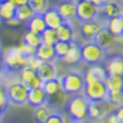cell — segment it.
Returning <instances> with one entry per match:
<instances>
[{"mask_svg":"<svg viewBox=\"0 0 123 123\" xmlns=\"http://www.w3.org/2000/svg\"><path fill=\"white\" fill-rule=\"evenodd\" d=\"M64 108L70 123H85L89 118V100L82 93L67 97Z\"/></svg>","mask_w":123,"mask_h":123,"instance_id":"6da1fadb","label":"cell"},{"mask_svg":"<svg viewBox=\"0 0 123 123\" xmlns=\"http://www.w3.org/2000/svg\"><path fill=\"white\" fill-rule=\"evenodd\" d=\"M59 78L61 89L67 97L83 93V90L85 87V76L82 71L70 70L61 75Z\"/></svg>","mask_w":123,"mask_h":123,"instance_id":"7a4b0ae2","label":"cell"},{"mask_svg":"<svg viewBox=\"0 0 123 123\" xmlns=\"http://www.w3.org/2000/svg\"><path fill=\"white\" fill-rule=\"evenodd\" d=\"M4 71L2 74H20L21 69L28 63V59L23 56L17 46L7 48L2 52Z\"/></svg>","mask_w":123,"mask_h":123,"instance_id":"3957f363","label":"cell"},{"mask_svg":"<svg viewBox=\"0 0 123 123\" xmlns=\"http://www.w3.org/2000/svg\"><path fill=\"white\" fill-rule=\"evenodd\" d=\"M107 56V51L100 47L96 42H85L80 46V61L87 66L102 64Z\"/></svg>","mask_w":123,"mask_h":123,"instance_id":"277c9868","label":"cell"},{"mask_svg":"<svg viewBox=\"0 0 123 123\" xmlns=\"http://www.w3.org/2000/svg\"><path fill=\"white\" fill-rule=\"evenodd\" d=\"M28 92L29 89L23 82H15L7 86V100L12 105L23 106L24 104H27Z\"/></svg>","mask_w":123,"mask_h":123,"instance_id":"5b68a950","label":"cell"},{"mask_svg":"<svg viewBox=\"0 0 123 123\" xmlns=\"http://www.w3.org/2000/svg\"><path fill=\"white\" fill-rule=\"evenodd\" d=\"M100 14V8L92 4L89 0H77L76 8V20L80 22L90 21L93 18H98Z\"/></svg>","mask_w":123,"mask_h":123,"instance_id":"8992f818","label":"cell"},{"mask_svg":"<svg viewBox=\"0 0 123 123\" xmlns=\"http://www.w3.org/2000/svg\"><path fill=\"white\" fill-rule=\"evenodd\" d=\"M108 93V89L105 82H94L90 84H85L83 90V94L89 101L97 100H106Z\"/></svg>","mask_w":123,"mask_h":123,"instance_id":"52a82bcc","label":"cell"},{"mask_svg":"<svg viewBox=\"0 0 123 123\" xmlns=\"http://www.w3.org/2000/svg\"><path fill=\"white\" fill-rule=\"evenodd\" d=\"M105 27V24L101 22V20L98 18H93L90 21L80 22V35L85 42H91L93 40L96 36L99 33V31Z\"/></svg>","mask_w":123,"mask_h":123,"instance_id":"ba28073f","label":"cell"},{"mask_svg":"<svg viewBox=\"0 0 123 123\" xmlns=\"http://www.w3.org/2000/svg\"><path fill=\"white\" fill-rule=\"evenodd\" d=\"M104 67L107 71V75H121L123 76V54L114 53L107 54L104 61Z\"/></svg>","mask_w":123,"mask_h":123,"instance_id":"9c48e42d","label":"cell"},{"mask_svg":"<svg viewBox=\"0 0 123 123\" xmlns=\"http://www.w3.org/2000/svg\"><path fill=\"white\" fill-rule=\"evenodd\" d=\"M111 104L107 100H97L89 101V118L91 120H104L105 116L111 112Z\"/></svg>","mask_w":123,"mask_h":123,"instance_id":"30bf717a","label":"cell"},{"mask_svg":"<svg viewBox=\"0 0 123 123\" xmlns=\"http://www.w3.org/2000/svg\"><path fill=\"white\" fill-rule=\"evenodd\" d=\"M55 7L64 21L71 22L76 18V8H77L76 0H60Z\"/></svg>","mask_w":123,"mask_h":123,"instance_id":"8fae6325","label":"cell"},{"mask_svg":"<svg viewBox=\"0 0 123 123\" xmlns=\"http://www.w3.org/2000/svg\"><path fill=\"white\" fill-rule=\"evenodd\" d=\"M84 76H85V84H90L94 82H105L107 77V71L104 64H93V66H89Z\"/></svg>","mask_w":123,"mask_h":123,"instance_id":"7c38bea8","label":"cell"},{"mask_svg":"<svg viewBox=\"0 0 123 123\" xmlns=\"http://www.w3.org/2000/svg\"><path fill=\"white\" fill-rule=\"evenodd\" d=\"M44 21L46 23V27L51 29H58L64 22L62 16L60 15L55 6H49L46 11L43 13Z\"/></svg>","mask_w":123,"mask_h":123,"instance_id":"4fadbf2b","label":"cell"},{"mask_svg":"<svg viewBox=\"0 0 123 123\" xmlns=\"http://www.w3.org/2000/svg\"><path fill=\"white\" fill-rule=\"evenodd\" d=\"M47 102V94L44 91L43 87H36V89H29L27 98V104L32 108H36L40 105Z\"/></svg>","mask_w":123,"mask_h":123,"instance_id":"5bb4252c","label":"cell"},{"mask_svg":"<svg viewBox=\"0 0 123 123\" xmlns=\"http://www.w3.org/2000/svg\"><path fill=\"white\" fill-rule=\"evenodd\" d=\"M116 40V37L111 33V31L108 30L106 27H104L99 31V33L96 36V38L93 39V42H96L100 47H102L105 51H108L114 46Z\"/></svg>","mask_w":123,"mask_h":123,"instance_id":"9a60e30c","label":"cell"},{"mask_svg":"<svg viewBox=\"0 0 123 123\" xmlns=\"http://www.w3.org/2000/svg\"><path fill=\"white\" fill-rule=\"evenodd\" d=\"M37 74L44 82L59 77L58 68H56V64L54 63V61H43L37 68Z\"/></svg>","mask_w":123,"mask_h":123,"instance_id":"2e32d148","label":"cell"},{"mask_svg":"<svg viewBox=\"0 0 123 123\" xmlns=\"http://www.w3.org/2000/svg\"><path fill=\"white\" fill-rule=\"evenodd\" d=\"M56 32H58V38L61 42L71 43V42H74L76 39V30L74 25L71 24V22L69 21H64L56 29Z\"/></svg>","mask_w":123,"mask_h":123,"instance_id":"e0dca14e","label":"cell"},{"mask_svg":"<svg viewBox=\"0 0 123 123\" xmlns=\"http://www.w3.org/2000/svg\"><path fill=\"white\" fill-rule=\"evenodd\" d=\"M121 12H122V5L116 0H109L100 8L99 16L102 15L106 20H108V18H112L115 16H120Z\"/></svg>","mask_w":123,"mask_h":123,"instance_id":"ac0fdd59","label":"cell"},{"mask_svg":"<svg viewBox=\"0 0 123 123\" xmlns=\"http://www.w3.org/2000/svg\"><path fill=\"white\" fill-rule=\"evenodd\" d=\"M53 112H55L53 106L49 105L48 102H45V104L35 108V111H33V120H35L36 123H45Z\"/></svg>","mask_w":123,"mask_h":123,"instance_id":"d6986e66","label":"cell"},{"mask_svg":"<svg viewBox=\"0 0 123 123\" xmlns=\"http://www.w3.org/2000/svg\"><path fill=\"white\" fill-rule=\"evenodd\" d=\"M46 28L47 27H46V23L44 21L43 14H35L27 22V30L39 33V35H42Z\"/></svg>","mask_w":123,"mask_h":123,"instance_id":"ffe728a7","label":"cell"},{"mask_svg":"<svg viewBox=\"0 0 123 123\" xmlns=\"http://www.w3.org/2000/svg\"><path fill=\"white\" fill-rule=\"evenodd\" d=\"M105 27L107 28L108 30L111 31V33L114 35L116 38L122 37V35H123V17L120 15V16L112 17V18H108V20H106Z\"/></svg>","mask_w":123,"mask_h":123,"instance_id":"44dd1931","label":"cell"},{"mask_svg":"<svg viewBox=\"0 0 123 123\" xmlns=\"http://www.w3.org/2000/svg\"><path fill=\"white\" fill-rule=\"evenodd\" d=\"M80 46L82 44L80 42H77V39H75L74 42L70 43V48L68 51L67 55L64 56L63 61H66L67 63H78V62H82L80 61Z\"/></svg>","mask_w":123,"mask_h":123,"instance_id":"7402d4cb","label":"cell"},{"mask_svg":"<svg viewBox=\"0 0 123 123\" xmlns=\"http://www.w3.org/2000/svg\"><path fill=\"white\" fill-rule=\"evenodd\" d=\"M35 55L42 61H54L55 60V53H54L53 46L44 43H42L36 48Z\"/></svg>","mask_w":123,"mask_h":123,"instance_id":"603a6c76","label":"cell"},{"mask_svg":"<svg viewBox=\"0 0 123 123\" xmlns=\"http://www.w3.org/2000/svg\"><path fill=\"white\" fill-rule=\"evenodd\" d=\"M15 12H16V6L13 2H11L9 0L0 4V18L4 22L15 17Z\"/></svg>","mask_w":123,"mask_h":123,"instance_id":"cb8c5ba5","label":"cell"},{"mask_svg":"<svg viewBox=\"0 0 123 123\" xmlns=\"http://www.w3.org/2000/svg\"><path fill=\"white\" fill-rule=\"evenodd\" d=\"M42 87L44 89V91L46 92L47 98L48 97L54 96V94H56V93H59L60 91H62L59 77H55V78H52V80H45L43 83V86H42Z\"/></svg>","mask_w":123,"mask_h":123,"instance_id":"d4e9b609","label":"cell"},{"mask_svg":"<svg viewBox=\"0 0 123 123\" xmlns=\"http://www.w3.org/2000/svg\"><path fill=\"white\" fill-rule=\"evenodd\" d=\"M33 15H35V12L32 11V8L29 5L17 6V7H16L15 17L21 22V23H23V22L27 23Z\"/></svg>","mask_w":123,"mask_h":123,"instance_id":"484cf974","label":"cell"},{"mask_svg":"<svg viewBox=\"0 0 123 123\" xmlns=\"http://www.w3.org/2000/svg\"><path fill=\"white\" fill-rule=\"evenodd\" d=\"M106 86L109 91L113 90H122L123 87V76L121 75H107L105 80Z\"/></svg>","mask_w":123,"mask_h":123,"instance_id":"4316f807","label":"cell"},{"mask_svg":"<svg viewBox=\"0 0 123 123\" xmlns=\"http://www.w3.org/2000/svg\"><path fill=\"white\" fill-rule=\"evenodd\" d=\"M22 42L24 44H27L31 47L37 48L40 44L43 43L42 42V36L39 33H36V32H32L27 30V32L23 35V38H22Z\"/></svg>","mask_w":123,"mask_h":123,"instance_id":"83f0119b","label":"cell"},{"mask_svg":"<svg viewBox=\"0 0 123 123\" xmlns=\"http://www.w3.org/2000/svg\"><path fill=\"white\" fill-rule=\"evenodd\" d=\"M42 36V42L44 44H47L51 46H54L55 44L59 42V38H58V32L56 29H51V28H46L44 32L40 35Z\"/></svg>","mask_w":123,"mask_h":123,"instance_id":"f1b7e54d","label":"cell"},{"mask_svg":"<svg viewBox=\"0 0 123 123\" xmlns=\"http://www.w3.org/2000/svg\"><path fill=\"white\" fill-rule=\"evenodd\" d=\"M111 106L113 107H118V106H122L123 105V92L122 90H113V91H109L108 90L107 93V98H106Z\"/></svg>","mask_w":123,"mask_h":123,"instance_id":"f546056e","label":"cell"},{"mask_svg":"<svg viewBox=\"0 0 123 123\" xmlns=\"http://www.w3.org/2000/svg\"><path fill=\"white\" fill-rule=\"evenodd\" d=\"M36 75H37V69H35L29 63H27L21 69L20 74H18V77H20V80L23 82L27 85L28 83H29V80H31L32 77H35Z\"/></svg>","mask_w":123,"mask_h":123,"instance_id":"4dcf8cb0","label":"cell"},{"mask_svg":"<svg viewBox=\"0 0 123 123\" xmlns=\"http://www.w3.org/2000/svg\"><path fill=\"white\" fill-rule=\"evenodd\" d=\"M53 48H54V53H55V59L63 60L64 56L67 55V53H68V51H69V48H70V43L59 40V42L53 46Z\"/></svg>","mask_w":123,"mask_h":123,"instance_id":"1f68e13d","label":"cell"},{"mask_svg":"<svg viewBox=\"0 0 123 123\" xmlns=\"http://www.w3.org/2000/svg\"><path fill=\"white\" fill-rule=\"evenodd\" d=\"M48 0H29L28 5L32 8L35 14H43L44 12L49 7Z\"/></svg>","mask_w":123,"mask_h":123,"instance_id":"d6a6232c","label":"cell"},{"mask_svg":"<svg viewBox=\"0 0 123 123\" xmlns=\"http://www.w3.org/2000/svg\"><path fill=\"white\" fill-rule=\"evenodd\" d=\"M17 47H18V49L21 51V53L23 54V56L28 59V61H29V59H30L31 56H33L35 53H36V48L29 46V45H27V44H24L23 42H22Z\"/></svg>","mask_w":123,"mask_h":123,"instance_id":"836d02e7","label":"cell"},{"mask_svg":"<svg viewBox=\"0 0 123 123\" xmlns=\"http://www.w3.org/2000/svg\"><path fill=\"white\" fill-rule=\"evenodd\" d=\"M45 123H66V117L62 113L55 111L51 114V116L47 118Z\"/></svg>","mask_w":123,"mask_h":123,"instance_id":"e575fe53","label":"cell"},{"mask_svg":"<svg viewBox=\"0 0 123 123\" xmlns=\"http://www.w3.org/2000/svg\"><path fill=\"white\" fill-rule=\"evenodd\" d=\"M43 83L44 80L38 76V74L35 77H32L31 80H29V83L27 84L28 89H36V87H42L43 86Z\"/></svg>","mask_w":123,"mask_h":123,"instance_id":"d590c367","label":"cell"},{"mask_svg":"<svg viewBox=\"0 0 123 123\" xmlns=\"http://www.w3.org/2000/svg\"><path fill=\"white\" fill-rule=\"evenodd\" d=\"M105 122L106 123H122L120 120H118V117L116 116V114H115V112H114V109H112L111 112L108 113L107 115L105 116Z\"/></svg>","mask_w":123,"mask_h":123,"instance_id":"8d00e7d4","label":"cell"},{"mask_svg":"<svg viewBox=\"0 0 123 123\" xmlns=\"http://www.w3.org/2000/svg\"><path fill=\"white\" fill-rule=\"evenodd\" d=\"M8 100H2V99H0V114L1 115H4L7 111V108H8Z\"/></svg>","mask_w":123,"mask_h":123,"instance_id":"74e56055","label":"cell"},{"mask_svg":"<svg viewBox=\"0 0 123 123\" xmlns=\"http://www.w3.org/2000/svg\"><path fill=\"white\" fill-rule=\"evenodd\" d=\"M114 112H115V114H116V116L118 117V120L123 123V105L122 106L116 107L115 109H114Z\"/></svg>","mask_w":123,"mask_h":123,"instance_id":"f35d334b","label":"cell"},{"mask_svg":"<svg viewBox=\"0 0 123 123\" xmlns=\"http://www.w3.org/2000/svg\"><path fill=\"white\" fill-rule=\"evenodd\" d=\"M5 24L9 25V27H17V25H20V24H21V22L18 21V20H17L16 17H13V18H11V20L6 21Z\"/></svg>","mask_w":123,"mask_h":123,"instance_id":"ab89813d","label":"cell"},{"mask_svg":"<svg viewBox=\"0 0 123 123\" xmlns=\"http://www.w3.org/2000/svg\"><path fill=\"white\" fill-rule=\"evenodd\" d=\"M89 1H91L92 4H94V5L98 6L99 8H101L102 6L105 5L107 1H109V0H89Z\"/></svg>","mask_w":123,"mask_h":123,"instance_id":"60d3db41","label":"cell"},{"mask_svg":"<svg viewBox=\"0 0 123 123\" xmlns=\"http://www.w3.org/2000/svg\"><path fill=\"white\" fill-rule=\"evenodd\" d=\"M11 2H13L14 5L17 7V6H23V5H28L29 0H9Z\"/></svg>","mask_w":123,"mask_h":123,"instance_id":"b9f144b4","label":"cell"},{"mask_svg":"<svg viewBox=\"0 0 123 123\" xmlns=\"http://www.w3.org/2000/svg\"><path fill=\"white\" fill-rule=\"evenodd\" d=\"M4 71V56H2V52H0V76L2 75Z\"/></svg>","mask_w":123,"mask_h":123,"instance_id":"7bdbcfd3","label":"cell"},{"mask_svg":"<svg viewBox=\"0 0 123 123\" xmlns=\"http://www.w3.org/2000/svg\"><path fill=\"white\" fill-rule=\"evenodd\" d=\"M4 23H5V22H4L2 20H1V18H0V28L2 27V24H4Z\"/></svg>","mask_w":123,"mask_h":123,"instance_id":"ee69618b","label":"cell"},{"mask_svg":"<svg viewBox=\"0 0 123 123\" xmlns=\"http://www.w3.org/2000/svg\"><path fill=\"white\" fill-rule=\"evenodd\" d=\"M0 52H2V46H1V42H0Z\"/></svg>","mask_w":123,"mask_h":123,"instance_id":"f6af8a7d","label":"cell"},{"mask_svg":"<svg viewBox=\"0 0 123 123\" xmlns=\"http://www.w3.org/2000/svg\"><path fill=\"white\" fill-rule=\"evenodd\" d=\"M121 16L123 17V5H122V12H121Z\"/></svg>","mask_w":123,"mask_h":123,"instance_id":"bcb514c9","label":"cell"},{"mask_svg":"<svg viewBox=\"0 0 123 123\" xmlns=\"http://www.w3.org/2000/svg\"><path fill=\"white\" fill-rule=\"evenodd\" d=\"M5 1H7V0H0V4H1V2H5Z\"/></svg>","mask_w":123,"mask_h":123,"instance_id":"7dc6e473","label":"cell"},{"mask_svg":"<svg viewBox=\"0 0 123 123\" xmlns=\"http://www.w3.org/2000/svg\"><path fill=\"white\" fill-rule=\"evenodd\" d=\"M1 116H2V115H1V114H0V120H1Z\"/></svg>","mask_w":123,"mask_h":123,"instance_id":"c3c4849f","label":"cell"},{"mask_svg":"<svg viewBox=\"0 0 123 123\" xmlns=\"http://www.w3.org/2000/svg\"><path fill=\"white\" fill-rule=\"evenodd\" d=\"M122 92H123V87H122Z\"/></svg>","mask_w":123,"mask_h":123,"instance_id":"681fc988","label":"cell"},{"mask_svg":"<svg viewBox=\"0 0 123 123\" xmlns=\"http://www.w3.org/2000/svg\"><path fill=\"white\" fill-rule=\"evenodd\" d=\"M122 38H123V35H122Z\"/></svg>","mask_w":123,"mask_h":123,"instance_id":"f907efd6","label":"cell"}]
</instances>
